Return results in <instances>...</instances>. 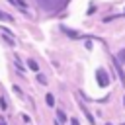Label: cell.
<instances>
[{
	"mask_svg": "<svg viewBox=\"0 0 125 125\" xmlns=\"http://www.w3.org/2000/svg\"><path fill=\"white\" fill-rule=\"evenodd\" d=\"M123 125H125V123H123Z\"/></svg>",
	"mask_w": 125,
	"mask_h": 125,
	"instance_id": "obj_22",
	"label": "cell"
},
{
	"mask_svg": "<svg viewBox=\"0 0 125 125\" xmlns=\"http://www.w3.org/2000/svg\"><path fill=\"white\" fill-rule=\"evenodd\" d=\"M68 121H70V125H80V123H78V119H74V117H72V119H68Z\"/></svg>",
	"mask_w": 125,
	"mask_h": 125,
	"instance_id": "obj_17",
	"label": "cell"
},
{
	"mask_svg": "<svg viewBox=\"0 0 125 125\" xmlns=\"http://www.w3.org/2000/svg\"><path fill=\"white\" fill-rule=\"evenodd\" d=\"M66 0H37V4L43 8V10H55L59 6H62Z\"/></svg>",
	"mask_w": 125,
	"mask_h": 125,
	"instance_id": "obj_1",
	"label": "cell"
},
{
	"mask_svg": "<svg viewBox=\"0 0 125 125\" xmlns=\"http://www.w3.org/2000/svg\"><path fill=\"white\" fill-rule=\"evenodd\" d=\"M123 105H125V98H123Z\"/></svg>",
	"mask_w": 125,
	"mask_h": 125,
	"instance_id": "obj_19",
	"label": "cell"
},
{
	"mask_svg": "<svg viewBox=\"0 0 125 125\" xmlns=\"http://www.w3.org/2000/svg\"><path fill=\"white\" fill-rule=\"evenodd\" d=\"M62 31H64L68 37H72V39H86L82 33H78V31H72V29H68V27H64V25H62Z\"/></svg>",
	"mask_w": 125,
	"mask_h": 125,
	"instance_id": "obj_4",
	"label": "cell"
},
{
	"mask_svg": "<svg viewBox=\"0 0 125 125\" xmlns=\"http://www.w3.org/2000/svg\"><path fill=\"white\" fill-rule=\"evenodd\" d=\"M55 125H61V123H59V121H57V123H55Z\"/></svg>",
	"mask_w": 125,
	"mask_h": 125,
	"instance_id": "obj_20",
	"label": "cell"
},
{
	"mask_svg": "<svg viewBox=\"0 0 125 125\" xmlns=\"http://www.w3.org/2000/svg\"><path fill=\"white\" fill-rule=\"evenodd\" d=\"M115 59H117L119 62H125V49H121V51L117 53V57H115Z\"/></svg>",
	"mask_w": 125,
	"mask_h": 125,
	"instance_id": "obj_13",
	"label": "cell"
},
{
	"mask_svg": "<svg viewBox=\"0 0 125 125\" xmlns=\"http://www.w3.org/2000/svg\"><path fill=\"white\" fill-rule=\"evenodd\" d=\"M105 125H111V123H105Z\"/></svg>",
	"mask_w": 125,
	"mask_h": 125,
	"instance_id": "obj_21",
	"label": "cell"
},
{
	"mask_svg": "<svg viewBox=\"0 0 125 125\" xmlns=\"http://www.w3.org/2000/svg\"><path fill=\"white\" fill-rule=\"evenodd\" d=\"M0 20H2V21H10V23H12V21H14V18H12V16H10V14H4V12H2V10H0Z\"/></svg>",
	"mask_w": 125,
	"mask_h": 125,
	"instance_id": "obj_11",
	"label": "cell"
},
{
	"mask_svg": "<svg viewBox=\"0 0 125 125\" xmlns=\"http://www.w3.org/2000/svg\"><path fill=\"white\" fill-rule=\"evenodd\" d=\"M45 104H47L49 107H55V96H53V94H47V96H45Z\"/></svg>",
	"mask_w": 125,
	"mask_h": 125,
	"instance_id": "obj_6",
	"label": "cell"
},
{
	"mask_svg": "<svg viewBox=\"0 0 125 125\" xmlns=\"http://www.w3.org/2000/svg\"><path fill=\"white\" fill-rule=\"evenodd\" d=\"M94 12H96V8H92V6H90V8H88V12H86V14H88V16H92V14H94Z\"/></svg>",
	"mask_w": 125,
	"mask_h": 125,
	"instance_id": "obj_16",
	"label": "cell"
},
{
	"mask_svg": "<svg viewBox=\"0 0 125 125\" xmlns=\"http://www.w3.org/2000/svg\"><path fill=\"white\" fill-rule=\"evenodd\" d=\"M12 90H14L18 96H23V92H21V88H20V86H16V84H14V88H12Z\"/></svg>",
	"mask_w": 125,
	"mask_h": 125,
	"instance_id": "obj_15",
	"label": "cell"
},
{
	"mask_svg": "<svg viewBox=\"0 0 125 125\" xmlns=\"http://www.w3.org/2000/svg\"><path fill=\"white\" fill-rule=\"evenodd\" d=\"M0 125H6V119H0Z\"/></svg>",
	"mask_w": 125,
	"mask_h": 125,
	"instance_id": "obj_18",
	"label": "cell"
},
{
	"mask_svg": "<svg viewBox=\"0 0 125 125\" xmlns=\"http://www.w3.org/2000/svg\"><path fill=\"white\" fill-rule=\"evenodd\" d=\"M27 66H29V68H31V70H35V72H37V70H39V64H37V62H35V61H33V59H27Z\"/></svg>",
	"mask_w": 125,
	"mask_h": 125,
	"instance_id": "obj_9",
	"label": "cell"
},
{
	"mask_svg": "<svg viewBox=\"0 0 125 125\" xmlns=\"http://www.w3.org/2000/svg\"><path fill=\"white\" fill-rule=\"evenodd\" d=\"M57 119H59V123H61V121H62V123H66V121H68V119H66V113H64V111H61V109L57 111Z\"/></svg>",
	"mask_w": 125,
	"mask_h": 125,
	"instance_id": "obj_10",
	"label": "cell"
},
{
	"mask_svg": "<svg viewBox=\"0 0 125 125\" xmlns=\"http://www.w3.org/2000/svg\"><path fill=\"white\" fill-rule=\"evenodd\" d=\"M96 80H98V84H100L102 88H105V86H109V80H111V78H109V74H107L104 68H98V70H96Z\"/></svg>",
	"mask_w": 125,
	"mask_h": 125,
	"instance_id": "obj_2",
	"label": "cell"
},
{
	"mask_svg": "<svg viewBox=\"0 0 125 125\" xmlns=\"http://www.w3.org/2000/svg\"><path fill=\"white\" fill-rule=\"evenodd\" d=\"M14 64H16V66H18V72H20V74H21V76H23V64H21V61H20V59H18V57H16V59H14Z\"/></svg>",
	"mask_w": 125,
	"mask_h": 125,
	"instance_id": "obj_8",
	"label": "cell"
},
{
	"mask_svg": "<svg viewBox=\"0 0 125 125\" xmlns=\"http://www.w3.org/2000/svg\"><path fill=\"white\" fill-rule=\"evenodd\" d=\"M8 2H10V4H14V6H18L21 12H25V4H23L21 0H8Z\"/></svg>",
	"mask_w": 125,
	"mask_h": 125,
	"instance_id": "obj_7",
	"label": "cell"
},
{
	"mask_svg": "<svg viewBox=\"0 0 125 125\" xmlns=\"http://www.w3.org/2000/svg\"><path fill=\"white\" fill-rule=\"evenodd\" d=\"M113 66H115V70H117V74H119V80L125 84V70L121 68V62H119L117 59H113Z\"/></svg>",
	"mask_w": 125,
	"mask_h": 125,
	"instance_id": "obj_3",
	"label": "cell"
},
{
	"mask_svg": "<svg viewBox=\"0 0 125 125\" xmlns=\"http://www.w3.org/2000/svg\"><path fill=\"white\" fill-rule=\"evenodd\" d=\"M37 80H39V84H43V86H47V78L41 74V72H37Z\"/></svg>",
	"mask_w": 125,
	"mask_h": 125,
	"instance_id": "obj_14",
	"label": "cell"
},
{
	"mask_svg": "<svg viewBox=\"0 0 125 125\" xmlns=\"http://www.w3.org/2000/svg\"><path fill=\"white\" fill-rule=\"evenodd\" d=\"M80 109H82V113H84V115H86V119H88V121H90V125H94V123H96V119H94V115H92V113H90V111H88V107H86V105H84V104H80Z\"/></svg>",
	"mask_w": 125,
	"mask_h": 125,
	"instance_id": "obj_5",
	"label": "cell"
},
{
	"mask_svg": "<svg viewBox=\"0 0 125 125\" xmlns=\"http://www.w3.org/2000/svg\"><path fill=\"white\" fill-rule=\"evenodd\" d=\"M0 109H2V111H6V109H8V100H6V96H2V98H0Z\"/></svg>",
	"mask_w": 125,
	"mask_h": 125,
	"instance_id": "obj_12",
	"label": "cell"
}]
</instances>
